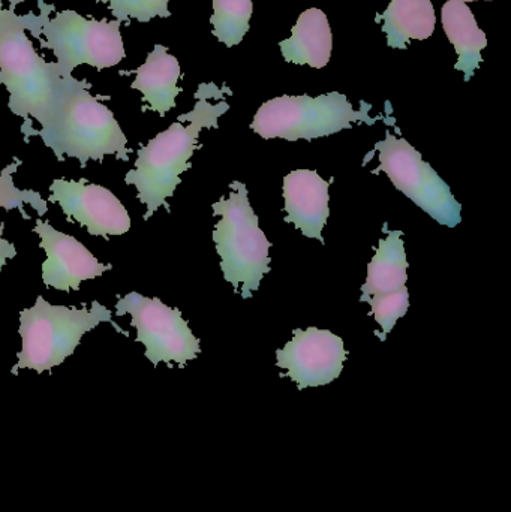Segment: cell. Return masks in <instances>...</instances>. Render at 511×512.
I'll return each mask as SVG.
<instances>
[{"mask_svg": "<svg viewBox=\"0 0 511 512\" xmlns=\"http://www.w3.org/2000/svg\"><path fill=\"white\" fill-rule=\"evenodd\" d=\"M231 90L219 89L215 83H203L195 93L194 110L182 114L167 131L156 135L147 146L137 153L134 170L125 177L126 185L135 186L138 200L146 206L144 221H149L153 213L164 206L170 212L168 198L180 185V176L192 167L189 159L198 149V135L201 129L218 128L219 117L230 110V104L224 99L212 104L210 99L224 98Z\"/></svg>", "mask_w": 511, "mask_h": 512, "instance_id": "1", "label": "cell"}, {"mask_svg": "<svg viewBox=\"0 0 511 512\" xmlns=\"http://www.w3.org/2000/svg\"><path fill=\"white\" fill-rule=\"evenodd\" d=\"M90 89L89 81L72 77L60 93L50 119L35 135L42 138L59 162L69 156L84 168L87 162H102L108 155L128 162V138L113 111L90 95Z\"/></svg>", "mask_w": 511, "mask_h": 512, "instance_id": "2", "label": "cell"}, {"mask_svg": "<svg viewBox=\"0 0 511 512\" xmlns=\"http://www.w3.org/2000/svg\"><path fill=\"white\" fill-rule=\"evenodd\" d=\"M14 9L0 5V77L9 92V110L24 119V140L29 143L36 132L30 117L44 126L72 77L63 78L56 62L36 53L26 35L27 15H17Z\"/></svg>", "mask_w": 511, "mask_h": 512, "instance_id": "3", "label": "cell"}, {"mask_svg": "<svg viewBox=\"0 0 511 512\" xmlns=\"http://www.w3.org/2000/svg\"><path fill=\"white\" fill-rule=\"evenodd\" d=\"M39 15L27 14V30L53 51L63 78H71L77 66L89 65L98 71L119 65L126 57L119 20H93L74 9L56 12L54 5L38 0Z\"/></svg>", "mask_w": 511, "mask_h": 512, "instance_id": "4", "label": "cell"}, {"mask_svg": "<svg viewBox=\"0 0 511 512\" xmlns=\"http://www.w3.org/2000/svg\"><path fill=\"white\" fill-rule=\"evenodd\" d=\"M230 189L227 198L212 206L213 215L219 216L213 242L221 256L224 279L233 285L234 291L242 292L243 298H251L270 271L272 243L260 228L245 183L236 180Z\"/></svg>", "mask_w": 511, "mask_h": 512, "instance_id": "5", "label": "cell"}, {"mask_svg": "<svg viewBox=\"0 0 511 512\" xmlns=\"http://www.w3.org/2000/svg\"><path fill=\"white\" fill-rule=\"evenodd\" d=\"M102 322H110L119 333L122 331L114 324L111 310L98 301H93L90 309H71L54 306L38 295L35 306L21 310L18 333L23 346L11 372L17 375L20 369H32L42 373L60 366L74 354L84 334ZM122 333L128 336L125 331Z\"/></svg>", "mask_w": 511, "mask_h": 512, "instance_id": "6", "label": "cell"}, {"mask_svg": "<svg viewBox=\"0 0 511 512\" xmlns=\"http://www.w3.org/2000/svg\"><path fill=\"white\" fill-rule=\"evenodd\" d=\"M371 108V104L362 102V108L354 110L347 96L339 92L318 98L284 95L261 105L251 129L264 140L311 141L351 129L353 123L375 125L380 117L369 116Z\"/></svg>", "mask_w": 511, "mask_h": 512, "instance_id": "7", "label": "cell"}, {"mask_svg": "<svg viewBox=\"0 0 511 512\" xmlns=\"http://www.w3.org/2000/svg\"><path fill=\"white\" fill-rule=\"evenodd\" d=\"M378 165L374 174L386 173L392 185L444 227L455 228L462 221V206L437 171L423 161L422 153L405 138L386 131V140L375 144Z\"/></svg>", "mask_w": 511, "mask_h": 512, "instance_id": "8", "label": "cell"}, {"mask_svg": "<svg viewBox=\"0 0 511 512\" xmlns=\"http://www.w3.org/2000/svg\"><path fill=\"white\" fill-rule=\"evenodd\" d=\"M116 315L131 316L132 327L137 330L135 340L146 346L144 354L155 367L159 363L185 367L201 354L200 340L192 333L182 312L168 307L159 298L129 292L117 301Z\"/></svg>", "mask_w": 511, "mask_h": 512, "instance_id": "9", "label": "cell"}, {"mask_svg": "<svg viewBox=\"0 0 511 512\" xmlns=\"http://www.w3.org/2000/svg\"><path fill=\"white\" fill-rule=\"evenodd\" d=\"M347 357L344 339L317 327L294 330L293 339L276 351L278 367L299 391L332 384L341 376Z\"/></svg>", "mask_w": 511, "mask_h": 512, "instance_id": "10", "label": "cell"}, {"mask_svg": "<svg viewBox=\"0 0 511 512\" xmlns=\"http://www.w3.org/2000/svg\"><path fill=\"white\" fill-rule=\"evenodd\" d=\"M50 192V203L59 204L68 221L86 227L90 236H123L131 228L128 210L104 186L56 179Z\"/></svg>", "mask_w": 511, "mask_h": 512, "instance_id": "11", "label": "cell"}, {"mask_svg": "<svg viewBox=\"0 0 511 512\" xmlns=\"http://www.w3.org/2000/svg\"><path fill=\"white\" fill-rule=\"evenodd\" d=\"M36 234L41 239V249L47 254L42 264L45 285L59 291H78L81 282L102 276L111 270V264H102L92 252L77 239L54 230L48 222L36 221Z\"/></svg>", "mask_w": 511, "mask_h": 512, "instance_id": "12", "label": "cell"}, {"mask_svg": "<svg viewBox=\"0 0 511 512\" xmlns=\"http://www.w3.org/2000/svg\"><path fill=\"white\" fill-rule=\"evenodd\" d=\"M330 183L317 171L296 170L284 179L285 222L293 224L308 239L320 240L329 221Z\"/></svg>", "mask_w": 511, "mask_h": 512, "instance_id": "13", "label": "cell"}, {"mask_svg": "<svg viewBox=\"0 0 511 512\" xmlns=\"http://www.w3.org/2000/svg\"><path fill=\"white\" fill-rule=\"evenodd\" d=\"M180 77L182 69L179 60L168 53L167 47L156 44L147 54L146 63L135 71V80L131 87L141 92L143 101L149 105L150 110L164 117L176 107L177 95L182 92L177 86Z\"/></svg>", "mask_w": 511, "mask_h": 512, "instance_id": "14", "label": "cell"}, {"mask_svg": "<svg viewBox=\"0 0 511 512\" xmlns=\"http://www.w3.org/2000/svg\"><path fill=\"white\" fill-rule=\"evenodd\" d=\"M285 62L321 69L332 56L333 35L324 11L311 8L303 11L291 30V36L279 42Z\"/></svg>", "mask_w": 511, "mask_h": 512, "instance_id": "15", "label": "cell"}, {"mask_svg": "<svg viewBox=\"0 0 511 512\" xmlns=\"http://www.w3.org/2000/svg\"><path fill=\"white\" fill-rule=\"evenodd\" d=\"M441 11L444 32L458 53L455 69L464 72L465 81H470L482 63V50L488 45V36L480 29L470 6L462 0H449Z\"/></svg>", "mask_w": 511, "mask_h": 512, "instance_id": "16", "label": "cell"}, {"mask_svg": "<svg viewBox=\"0 0 511 512\" xmlns=\"http://www.w3.org/2000/svg\"><path fill=\"white\" fill-rule=\"evenodd\" d=\"M408 261L405 254L404 233L389 231L378 243L377 251L368 267V277L362 286L360 301L375 295H386L407 286Z\"/></svg>", "mask_w": 511, "mask_h": 512, "instance_id": "17", "label": "cell"}, {"mask_svg": "<svg viewBox=\"0 0 511 512\" xmlns=\"http://www.w3.org/2000/svg\"><path fill=\"white\" fill-rule=\"evenodd\" d=\"M380 21L389 47L405 50L410 39L431 38L437 17L431 0H392L386 11L377 15V23Z\"/></svg>", "mask_w": 511, "mask_h": 512, "instance_id": "18", "label": "cell"}, {"mask_svg": "<svg viewBox=\"0 0 511 512\" xmlns=\"http://www.w3.org/2000/svg\"><path fill=\"white\" fill-rule=\"evenodd\" d=\"M252 12V0H213V35L227 48L239 45L249 32Z\"/></svg>", "mask_w": 511, "mask_h": 512, "instance_id": "19", "label": "cell"}, {"mask_svg": "<svg viewBox=\"0 0 511 512\" xmlns=\"http://www.w3.org/2000/svg\"><path fill=\"white\" fill-rule=\"evenodd\" d=\"M21 161L14 158V162L8 167L3 168L0 174V210H20L24 218L29 219V215L24 212V204H29L39 216H44L48 212L47 201L42 200L41 194L35 191H21L14 185L12 174L20 167Z\"/></svg>", "mask_w": 511, "mask_h": 512, "instance_id": "20", "label": "cell"}, {"mask_svg": "<svg viewBox=\"0 0 511 512\" xmlns=\"http://www.w3.org/2000/svg\"><path fill=\"white\" fill-rule=\"evenodd\" d=\"M93 2L107 3L113 17L125 24H131V20L149 23L153 18H168L171 15L168 9L170 0H93Z\"/></svg>", "mask_w": 511, "mask_h": 512, "instance_id": "21", "label": "cell"}, {"mask_svg": "<svg viewBox=\"0 0 511 512\" xmlns=\"http://www.w3.org/2000/svg\"><path fill=\"white\" fill-rule=\"evenodd\" d=\"M366 303L371 306L375 321L383 328V336L380 339L384 342L398 319L407 315L408 307H410V294H408L407 286H404L399 291L368 298Z\"/></svg>", "mask_w": 511, "mask_h": 512, "instance_id": "22", "label": "cell"}, {"mask_svg": "<svg viewBox=\"0 0 511 512\" xmlns=\"http://www.w3.org/2000/svg\"><path fill=\"white\" fill-rule=\"evenodd\" d=\"M17 255V249L12 245L8 240L2 239L0 237V271H2L3 265L8 259L14 258Z\"/></svg>", "mask_w": 511, "mask_h": 512, "instance_id": "23", "label": "cell"}, {"mask_svg": "<svg viewBox=\"0 0 511 512\" xmlns=\"http://www.w3.org/2000/svg\"><path fill=\"white\" fill-rule=\"evenodd\" d=\"M3 0H0V5H2ZM9 5L17 6L18 3L24 2V0H8Z\"/></svg>", "mask_w": 511, "mask_h": 512, "instance_id": "24", "label": "cell"}, {"mask_svg": "<svg viewBox=\"0 0 511 512\" xmlns=\"http://www.w3.org/2000/svg\"><path fill=\"white\" fill-rule=\"evenodd\" d=\"M462 2H465V3H467V2H476V0H462ZM488 2H491V0H488Z\"/></svg>", "mask_w": 511, "mask_h": 512, "instance_id": "25", "label": "cell"}, {"mask_svg": "<svg viewBox=\"0 0 511 512\" xmlns=\"http://www.w3.org/2000/svg\"><path fill=\"white\" fill-rule=\"evenodd\" d=\"M0 87H2V77H0Z\"/></svg>", "mask_w": 511, "mask_h": 512, "instance_id": "26", "label": "cell"}]
</instances>
